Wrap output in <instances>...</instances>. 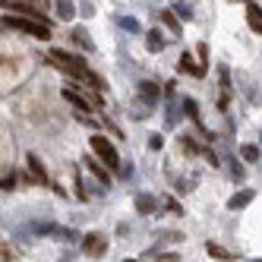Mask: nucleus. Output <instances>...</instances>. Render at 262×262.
Masks as SVG:
<instances>
[{"mask_svg": "<svg viewBox=\"0 0 262 262\" xmlns=\"http://www.w3.org/2000/svg\"><path fill=\"white\" fill-rule=\"evenodd\" d=\"M16 180H19L16 174H7L4 180H0V190H16Z\"/></svg>", "mask_w": 262, "mask_h": 262, "instance_id": "obj_21", "label": "nucleus"}, {"mask_svg": "<svg viewBox=\"0 0 262 262\" xmlns=\"http://www.w3.org/2000/svg\"><path fill=\"white\" fill-rule=\"evenodd\" d=\"M73 41H76L79 48H85V51H95V45H92V38H89V35H85V32H79V29H76V32H73Z\"/></svg>", "mask_w": 262, "mask_h": 262, "instance_id": "obj_17", "label": "nucleus"}, {"mask_svg": "<svg viewBox=\"0 0 262 262\" xmlns=\"http://www.w3.org/2000/svg\"><path fill=\"white\" fill-rule=\"evenodd\" d=\"M145 45H148V51H152V54H158V51L164 48V38H161V32H148V35H145Z\"/></svg>", "mask_w": 262, "mask_h": 262, "instance_id": "obj_14", "label": "nucleus"}, {"mask_svg": "<svg viewBox=\"0 0 262 262\" xmlns=\"http://www.w3.org/2000/svg\"><path fill=\"white\" fill-rule=\"evenodd\" d=\"M247 19H250L253 32H259V35H262V10H259L256 4H250V7H247Z\"/></svg>", "mask_w": 262, "mask_h": 262, "instance_id": "obj_8", "label": "nucleus"}, {"mask_svg": "<svg viewBox=\"0 0 262 262\" xmlns=\"http://www.w3.org/2000/svg\"><path fill=\"white\" fill-rule=\"evenodd\" d=\"M57 16H60L63 23H70L73 16H76V10H73V4H70V0H60V4H57Z\"/></svg>", "mask_w": 262, "mask_h": 262, "instance_id": "obj_15", "label": "nucleus"}, {"mask_svg": "<svg viewBox=\"0 0 262 262\" xmlns=\"http://www.w3.org/2000/svg\"><path fill=\"white\" fill-rule=\"evenodd\" d=\"M240 155H243V161H259V145H240Z\"/></svg>", "mask_w": 262, "mask_h": 262, "instance_id": "obj_16", "label": "nucleus"}, {"mask_svg": "<svg viewBox=\"0 0 262 262\" xmlns=\"http://www.w3.org/2000/svg\"><path fill=\"white\" fill-rule=\"evenodd\" d=\"M63 98H67V101H70L73 107H76V111H89V107H95V104H89V101H85L82 95H76V92H73V89H67V92H63Z\"/></svg>", "mask_w": 262, "mask_h": 262, "instance_id": "obj_9", "label": "nucleus"}, {"mask_svg": "<svg viewBox=\"0 0 262 262\" xmlns=\"http://www.w3.org/2000/svg\"><path fill=\"white\" fill-rule=\"evenodd\" d=\"M139 95H142L148 104H155V101L161 98V89H158L155 82H142V85H139Z\"/></svg>", "mask_w": 262, "mask_h": 262, "instance_id": "obj_6", "label": "nucleus"}, {"mask_svg": "<svg viewBox=\"0 0 262 262\" xmlns=\"http://www.w3.org/2000/svg\"><path fill=\"white\" fill-rule=\"evenodd\" d=\"M0 7L10 10V13H19V16H29V19H38L48 26V16L38 10V7H32V4H23V0H0Z\"/></svg>", "mask_w": 262, "mask_h": 262, "instance_id": "obj_3", "label": "nucleus"}, {"mask_svg": "<svg viewBox=\"0 0 262 262\" xmlns=\"http://www.w3.org/2000/svg\"><path fill=\"white\" fill-rule=\"evenodd\" d=\"M89 145H92V152L101 158V164H107L111 171H117V167H120V155H117V148L111 145V139H104L101 133H95V136L89 139Z\"/></svg>", "mask_w": 262, "mask_h": 262, "instance_id": "obj_2", "label": "nucleus"}, {"mask_svg": "<svg viewBox=\"0 0 262 262\" xmlns=\"http://www.w3.org/2000/svg\"><path fill=\"white\" fill-rule=\"evenodd\" d=\"M167 209H171L174 215H180V205H177V199H167Z\"/></svg>", "mask_w": 262, "mask_h": 262, "instance_id": "obj_25", "label": "nucleus"}, {"mask_svg": "<svg viewBox=\"0 0 262 262\" xmlns=\"http://www.w3.org/2000/svg\"><path fill=\"white\" fill-rule=\"evenodd\" d=\"M161 142H164L161 136H152V139H148V148H161Z\"/></svg>", "mask_w": 262, "mask_h": 262, "instance_id": "obj_24", "label": "nucleus"}, {"mask_svg": "<svg viewBox=\"0 0 262 262\" xmlns=\"http://www.w3.org/2000/svg\"><path fill=\"white\" fill-rule=\"evenodd\" d=\"M180 70L183 73H193V76H205V67H196L190 60V54H183V57H180Z\"/></svg>", "mask_w": 262, "mask_h": 262, "instance_id": "obj_11", "label": "nucleus"}, {"mask_svg": "<svg viewBox=\"0 0 262 262\" xmlns=\"http://www.w3.org/2000/svg\"><path fill=\"white\" fill-rule=\"evenodd\" d=\"M171 10H174V13L180 16V19H190V16H193V10H190V7H186V4H174Z\"/></svg>", "mask_w": 262, "mask_h": 262, "instance_id": "obj_20", "label": "nucleus"}, {"mask_svg": "<svg viewBox=\"0 0 262 262\" xmlns=\"http://www.w3.org/2000/svg\"><path fill=\"white\" fill-rule=\"evenodd\" d=\"M183 114H190V117L196 120V101H193V98H186V101H183Z\"/></svg>", "mask_w": 262, "mask_h": 262, "instance_id": "obj_22", "label": "nucleus"}, {"mask_svg": "<svg viewBox=\"0 0 262 262\" xmlns=\"http://www.w3.org/2000/svg\"><path fill=\"white\" fill-rule=\"evenodd\" d=\"M205 250H209V256H212V259H234V256H231L228 250H224V247H218V243H209Z\"/></svg>", "mask_w": 262, "mask_h": 262, "instance_id": "obj_18", "label": "nucleus"}, {"mask_svg": "<svg viewBox=\"0 0 262 262\" xmlns=\"http://www.w3.org/2000/svg\"><path fill=\"white\" fill-rule=\"evenodd\" d=\"M253 199H256V193H253V190H240V193H234V196L228 199V209H234V212H237V209H243V205H250Z\"/></svg>", "mask_w": 262, "mask_h": 262, "instance_id": "obj_5", "label": "nucleus"}, {"mask_svg": "<svg viewBox=\"0 0 262 262\" xmlns=\"http://www.w3.org/2000/svg\"><path fill=\"white\" fill-rule=\"evenodd\" d=\"M85 167H89V171H92V174H95V177H98L101 183H111V174L104 171V167H101V164H98L95 158H85Z\"/></svg>", "mask_w": 262, "mask_h": 262, "instance_id": "obj_10", "label": "nucleus"}, {"mask_svg": "<svg viewBox=\"0 0 262 262\" xmlns=\"http://www.w3.org/2000/svg\"><path fill=\"white\" fill-rule=\"evenodd\" d=\"M136 209H139V215H152V212H155V196L139 193V196H136Z\"/></svg>", "mask_w": 262, "mask_h": 262, "instance_id": "obj_7", "label": "nucleus"}, {"mask_svg": "<svg viewBox=\"0 0 262 262\" xmlns=\"http://www.w3.org/2000/svg\"><path fill=\"white\" fill-rule=\"evenodd\" d=\"M82 247H85V253L101 256V253H104V240H101V237H85V240H82Z\"/></svg>", "mask_w": 262, "mask_h": 262, "instance_id": "obj_12", "label": "nucleus"}, {"mask_svg": "<svg viewBox=\"0 0 262 262\" xmlns=\"http://www.w3.org/2000/svg\"><path fill=\"white\" fill-rule=\"evenodd\" d=\"M0 29H19V32H26V35H35V38H41V41L51 38V29H48L45 23L29 19V16H19V13H16V16H4Z\"/></svg>", "mask_w": 262, "mask_h": 262, "instance_id": "obj_1", "label": "nucleus"}, {"mask_svg": "<svg viewBox=\"0 0 262 262\" xmlns=\"http://www.w3.org/2000/svg\"><path fill=\"white\" fill-rule=\"evenodd\" d=\"M29 171H32V177H35V183H41V186H51V180H48V171H45V164H41V158L35 155V152H29Z\"/></svg>", "mask_w": 262, "mask_h": 262, "instance_id": "obj_4", "label": "nucleus"}, {"mask_svg": "<svg viewBox=\"0 0 262 262\" xmlns=\"http://www.w3.org/2000/svg\"><path fill=\"white\" fill-rule=\"evenodd\" d=\"M161 19H164V26L171 29L174 35H180V19H177V13H174V10H164V13H161Z\"/></svg>", "mask_w": 262, "mask_h": 262, "instance_id": "obj_13", "label": "nucleus"}, {"mask_svg": "<svg viewBox=\"0 0 262 262\" xmlns=\"http://www.w3.org/2000/svg\"><path fill=\"white\" fill-rule=\"evenodd\" d=\"M231 174H234V177H237V180H243V167H240V164H237V161H234V164H231Z\"/></svg>", "mask_w": 262, "mask_h": 262, "instance_id": "obj_23", "label": "nucleus"}, {"mask_svg": "<svg viewBox=\"0 0 262 262\" xmlns=\"http://www.w3.org/2000/svg\"><path fill=\"white\" fill-rule=\"evenodd\" d=\"M117 26L126 29V32H139V23L133 19V16H117Z\"/></svg>", "mask_w": 262, "mask_h": 262, "instance_id": "obj_19", "label": "nucleus"}]
</instances>
